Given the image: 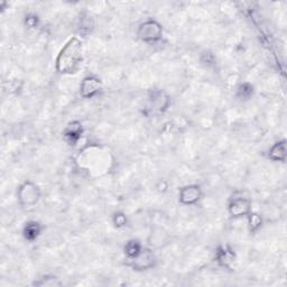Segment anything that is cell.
Returning <instances> with one entry per match:
<instances>
[{
	"label": "cell",
	"instance_id": "cell-1",
	"mask_svg": "<svg viewBox=\"0 0 287 287\" xmlns=\"http://www.w3.org/2000/svg\"><path fill=\"white\" fill-rule=\"evenodd\" d=\"M82 58V43L76 37L67 42L56 60V70L62 74L74 73Z\"/></svg>",
	"mask_w": 287,
	"mask_h": 287
},
{
	"label": "cell",
	"instance_id": "cell-2",
	"mask_svg": "<svg viewBox=\"0 0 287 287\" xmlns=\"http://www.w3.org/2000/svg\"><path fill=\"white\" fill-rule=\"evenodd\" d=\"M18 201L22 206H33L39 199V190L38 187L31 182H26L20 185L19 190L17 192Z\"/></svg>",
	"mask_w": 287,
	"mask_h": 287
},
{
	"label": "cell",
	"instance_id": "cell-3",
	"mask_svg": "<svg viewBox=\"0 0 287 287\" xmlns=\"http://www.w3.org/2000/svg\"><path fill=\"white\" fill-rule=\"evenodd\" d=\"M163 35V29L155 20H147L139 26L138 37L144 42H156Z\"/></svg>",
	"mask_w": 287,
	"mask_h": 287
},
{
	"label": "cell",
	"instance_id": "cell-4",
	"mask_svg": "<svg viewBox=\"0 0 287 287\" xmlns=\"http://www.w3.org/2000/svg\"><path fill=\"white\" fill-rule=\"evenodd\" d=\"M228 210L232 218H241L250 213V201L244 195H235L229 202Z\"/></svg>",
	"mask_w": 287,
	"mask_h": 287
},
{
	"label": "cell",
	"instance_id": "cell-5",
	"mask_svg": "<svg viewBox=\"0 0 287 287\" xmlns=\"http://www.w3.org/2000/svg\"><path fill=\"white\" fill-rule=\"evenodd\" d=\"M169 102V97L163 90H152L149 96V105L151 110L156 112H163L168 108Z\"/></svg>",
	"mask_w": 287,
	"mask_h": 287
},
{
	"label": "cell",
	"instance_id": "cell-6",
	"mask_svg": "<svg viewBox=\"0 0 287 287\" xmlns=\"http://www.w3.org/2000/svg\"><path fill=\"white\" fill-rule=\"evenodd\" d=\"M101 90V81L96 76H87L80 85V93L83 98H92Z\"/></svg>",
	"mask_w": 287,
	"mask_h": 287
},
{
	"label": "cell",
	"instance_id": "cell-7",
	"mask_svg": "<svg viewBox=\"0 0 287 287\" xmlns=\"http://www.w3.org/2000/svg\"><path fill=\"white\" fill-rule=\"evenodd\" d=\"M202 191L197 185H187L179 191V202L182 204L191 205L201 199Z\"/></svg>",
	"mask_w": 287,
	"mask_h": 287
},
{
	"label": "cell",
	"instance_id": "cell-8",
	"mask_svg": "<svg viewBox=\"0 0 287 287\" xmlns=\"http://www.w3.org/2000/svg\"><path fill=\"white\" fill-rule=\"evenodd\" d=\"M133 267L137 271H145L152 267L155 262L154 254L150 250H142L138 256L133 258Z\"/></svg>",
	"mask_w": 287,
	"mask_h": 287
},
{
	"label": "cell",
	"instance_id": "cell-9",
	"mask_svg": "<svg viewBox=\"0 0 287 287\" xmlns=\"http://www.w3.org/2000/svg\"><path fill=\"white\" fill-rule=\"evenodd\" d=\"M215 260L222 267H230L235 263L236 255L229 246H220L215 251Z\"/></svg>",
	"mask_w": 287,
	"mask_h": 287
},
{
	"label": "cell",
	"instance_id": "cell-10",
	"mask_svg": "<svg viewBox=\"0 0 287 287\" xmlns=\"http://www.w3.org/2000/svg\"><path fill=\"white\" fill-rule=\"evenodd\" d=\"M285 156H286V147H285V142H278L274 145L271 150H269L268 157L272 160L275 161H284L285 160Z\"/></svg>",
	"mask_w": 287,
	"mask_h": 287
},
{
	"label": "cell",
	"instance_id": "cell-11",
	"mask_svg": "<svg viewBox=\"0 0 287 287\" xmlns=\"http://www.w3.org/2000/svg\"><path fill=\"white\" fill-rule=\"evenodd\" d=\"M81 133H82L81 125L79 123H72L67 126V128L65 129V137L69 139L71 143H76L79 141Z\"/></svg>",
	"mask_w": 287,
	"mask_h": 287
},
{
	"label": "cell",
	"instance_id": "cell-12",
	"mask_svg": "<svg viewBox=\"0 0 287 287\" xmlns=\"http://www.w3.org/2000/svg\"><path fill=\"white\" fill-rule=\"evenodd\" d=\"M39 233H40V226L39 223L35 221L28 222L24 228V236L26 239L29 241L35 240L36 238L39 236Z\"/></svg>",
	"mask_w": 287,
	"mask_h": 287
},
{
	"label": "cell",
	"instance_id": "cell-13",
	"mask_svg": "<svg viewBox=\"0 0 287 287\" xmlns=\"http://www.w3.org/2000/svg\"><path fill=\"white\" fill-rule=\"evenodd\" d=\"M142 250L143 249H142L141 244H139V242L136 240L128 241L125 246V253L130 259H133L136 257V256H138Z\"/></svg>",
	"mask_w": 287,
	"mask_h": 287
},
{
	"label": "cell",
	"instance_id": "cell-14",
	"mask_svg": "<svg viewBox=\"0 0 287 287\" xmlns=\"http://www.w3.org/2000/svg\"><path fill=\"white\" fill-rule=\"evenodd\" d=\"M248 224L250 231H257L258 229L262 227V219L258 214L256 213H249L248 214Z\"/></svg>",
	"mask_w": 287,
	"mask_h": 287
},
{
	"label": "cell",
	"instance_id": "cell-15",
	"mask_svg": "<svg viewBox=\"0 0 287 287\" xmlns=\"http://www.w3.org/2000/svg\"><path fill=\"white\" fill-rule=\"evenodd\" d=\"M80 28L81 30H83V31H89L90 28H92V26H93V22H92V19H91V17L90 16H87V17H83V18H81V24H80Z\"/></svg>",
	"mask_w": 287,
	"mask_h": 287
},
{
	"label": "cell",
	"instance_id": "cell-16",
	"mask_svg": "<svg viewBox=\"0 0 287 287\" xmlns=\"http://www.w3.org/2000/svg\"><path fill=\"white\" fill-rule=\"evenodd\" d=\"M239 92L241 94V97L248 98L251 94V92H253V88H251V85L249 84H242L240 87Z\"/></svg>",
	"mask_w": 287,
	"mask_h": 287
},
{
	"label": "cell",
	"instance_id": "cell-17",
	"mask_svg": "<svg viewBox=\"0 0 287 287\" xmlns=\"http://www.w3.org/2000/svg\"><path fill=\"white\" fill-rule=\"evenodd\" d=\"M114 221L117 227H123L126 224V217L124 214H116Z\"/></svg>",
	"mask_w": 287,
	"mask_h": 287
},
{
	"label": "cell",
	"instance_id": "cell-18",
	"mask_svg": "<svg viewBox=\"0 0 287 287\" xmlns=\"http://www.w3.org/2000/svg\"><path fill=\"white\" fill-rule=\"evenodd\" d=\"M36 18H37V17H28V18H27V24H28L30 27H35Z\"/></svg>",
	"mask_w": 287,
	"mask_h": 287
}]
</instances>
